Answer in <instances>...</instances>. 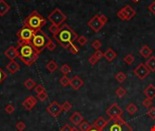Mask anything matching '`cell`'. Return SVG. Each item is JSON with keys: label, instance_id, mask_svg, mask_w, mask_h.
I'll return each instance as SVG.
<instances>
[{"label": "cell", "instance_id": "bcb514c9", "mask_svg": "<svg viewBox=\"0 0 155 131\" xmlns=\"http://www.w3.org/2000/svg\"><path fill=\"white\" fill-rule=\"evenodd\" d=\"M55 47H56V44L51 39L50 40V42L48 43V45H47V47H46V48L48 49V50H50V51H54V49H55Z\"/></svg>", "mask_w": 155, "mask_h": 131}, {"label": "cell", "instance_id": "8fae6325", "mask_svg": "<svg viewBox=\"0 0 155 131\" xmlns=\"http://www.w3.org/2000/svg\"><path fill=\"white\" fill-rule=\"evenodd\" d=\"M46 111L54 117H57L61 112L63 111V108H62V106L60 104H58L56 101L52 102L47 108H46Z\"/></svg>", "mask_w": 155, "mask_h": 131}, {"label": "cell", "instance_id": "9c48e42d", "mask_svg": "<svg viewBox=\"0 0 155 131\" xmlns=\"http://www.w3.org/2000/svg\"><path fill=\"white\" fill-rule=\"evenodd\" d=\"M134 75L140 78V79H145L151 73V70L146 67V65L144 63H141L140 65H138L135 68V69L133 70Z\"/></svg>", "mask_w": 155, "mask_h": 131}, {"label": "cell", "instance_id": "277c9868", "mask_svg": "<svg viewBox=\"0 0 155 131\" xmlns=\"http://www.w3.org/2000/svg\"><path fill=\"white\" fill-rule=\"evenodd\" d=\"M51 38L45 34V33L39 29L35 32V35L31 40V45L33 46L35 50L37 52V54H40L44 51L45 48H46L48 43L50 42Z\"/></svg>", "mask_w": 155, "mask_h": 131}, {"label": "cell", "instance_id": "6da1fadb", "mask_svg": "<svg viewBox=\"0 0 155 131\" xmlns=\"http://www.w3.org/2000/svg\"><path fill=\"white\" fill-rule=\"evenodd\" d=\"M53 37L62 47L66 49L67 46L77 40L79 36L68 24H63L60 26V29L57 34Z\"/></svg>", "mask_w": 155, "mask_h": 131}, {"label": "cell", "instance_id": "e0dca14e", "mask_svg": "<svg viewBox=\"0 0 155 131\" xmlns=\"http://www.w3.org/2000/svg\"><path fill=\"white\" fill-rule=\"evenodd\" d=\"M7 70L11 73V74H16L17 71L20 70V66L17 62H16L15 60L10 61L7 65Z\"/></svg>", "mask_w": 155, "mask_h": 131}, {"label": "cell", "instance_id": "7bdbcfd3", "mask_svg": "<svg viewBox=\"0 0 155 131\" xmlns=\"http://www.w3.org/2000/svg\"><path fill=\"white\" fill-rule=\"evenodd\" d=\"M92 55L95 56V57L98 61H99L101 58L104 57V53H103L101 50H95V52L94 54H92Z\"/></svg>", "mask_w": 155, "mask_h": 131}, {"label": "cell", "instance_id": "c3c4849f", "mask_svg": "<svg viewBox=\"0 0 155 131\" xmlns=\"http://www.w3.org/2000/svg\"><path fill=\"white\" fill-rule=\"evenodd\" d=\"M88 61H89V63H90L92 66H95V65L98 62V60L95 57V56H94V55H92V56L88 58Z\"/></svg>", "mask_w": 155, "mask_h": 131}, {"label": "cell", "instance_id": "f907efd6", "mask_svg": "<svg viewBox=\"0 0 155 131\" xmlns=\"http://www.w3.org/2000/svg\"><path fill=\"white\" fill-rule=\"evenodd\" d=\"M99 17H100V19H101V21L103 22V24H104V25H105V24H106V22L108 21V17H107L105 15H103V14L99 15Z\"/></svg>", "mask_w": 155, "mask_h": 131}, {"label": "cell", "instance_id": "8992f818", "mask_svg": "<svg viewBox=\"0 0 155 131\" xmlns=\"http://www.w3.org/2000/svg\"><path fill=\"white\" fill-rule=\"evenodd\" d=\"M35 30L31 29L27 26H23L17 33L16 36L18 38L17 44H22V43H31L34 35H35Z\"/></svg>", "mask_w": 155, "mask_h": 131}, {"label": "cell", "instance_id": "1f68e13d", "mask_svg": "<svg viewBox=\"0 0 155 131\" xmlns=\"http://www.w3.org/2000/svg\"><path fill=\"white\" fill-rule=\"evenodd\" d=\"M70 81H71V79L67 77V76H63L60 79H59V82H60V84L63 86V87H67V86H69L70 85Z\"/></svg>", "mask_w": 155, "mask_h": 131}, {"label": "cell", "instance_id": "9f6ffc18", "mask_svg": "<svg viewBox=\"0 0 155 131\" xmlns=\"http://www.w3.org/2000/svg\"><path fill=\"white\" fill-rule=\"evenodd\" d=\"M132 1H133V3H138V2L140 1V0H132Z\"/></svg>", "mask_w": 155, "mask_h": 131}, {"label": "cell", "instance_id": "60d3db41", "mask_svg": "<svg viewBox=\"0 0 155 131\" xmlns=\"http://www.w3.org/2000/svg\"><path fill=\"white\" fill-rule=\"evenodd\" d=\"M47 97H48V95H47L46 91H45V92H43V93L37 95V98H38V99H39L40 101H42V102L45 101V100L47 99Z\"/></svg>", "mask_w": 155, "mask_h": 131}, {"label": "cell", "instance_id": "484cf974", "mask_svg": "<svg viewBox=\"0 0 155 131\" xmlns=\"http://www.w3.org/2000/svg\"><path fill=\"white\" fill-rule=\"evenodd\" d=\"M114 78H115V80H116L118 83H123V82H124V81L126 80L127 76H126L125 73H123V72L120 71V72H118V73L114 76Z\"/></svg>", "mask_w": 155, "mask_h": 131}, {"label": "cell", "instance_id": "d590c367", "mask_svg": "<svg viewBox=\"0 0 155 131\" xmlns=\"http://www.w3.org/2000/svg\"><path fill=\"white\" fill-rule=\"evenodd\" d=\"M152 99H151V98H145V99L142 101V106L144 107V108H150L151 107V105H152Z\"/></svg>", "mask_w": 155, "mask_h": 131}, {"label": "cell", "instance_id": "7402d4cb", "mask_svg": "<svg viewBox=\"0 0 155 131\" xmlns=\"http://www.w3.org/2000/svg\"><path fill=\"white\" fill-rule=\"evenodd\" d=\"M106 123H107V120H105L103 117H99L95 122H94V126L95 128H97V129H99V130H102L104 127V126L106 125Z\"/></svg>", "mask_w": 155, "mask_h": 131}, {"label": "cell", "instance_id": "f546056e", "mask_svg": "<svg viewBox=\"0 0 155 131\" xmlns=\"http://www.w3.org/2000/svg\"><path fill=\"white\" fill-rule=\"evenodd\" d=\"M115 94L116 96L119 97V98H122L123 96H124L126 94H127V91L126 89L123 87H119L116 90H115Z\"/></svg>", "mask_w": 155, "mask_h": 131}, {"label": "cell", "instance_id": "ffe728a7", "mask_svg": "<svg viewBox=\"0 0 155 131\" xmlns=\"http://www.w3.org/2000/svg\"><path fill=\"white\" fill-rule=\"evenodd\" d=\"M104 56L105 57V59H106L108 62H112V61H113V60L116 58L117 54H116V52H115L113 49H112L111 47H109V48H107V50L104 53Z\"/></svg>", "mask_w": 155, "mask_h": 131}, {"label": "cell", "instance_id": "db71d44e", "mask_svg": "<svg viewBox=\"0 0 155 131\" xmlns=\"http://www.w3.org/2000/svg\"><path fill=\"white\" fill-rule=\"evenodd\" d=\"M72 131H80V129H79V128H77L76 126H74V127L72 128Z\"/></svg>", "mask_w": 155, "mask_h": 131}, {"label": "cell", "instance_id": "f1b7e54d", "mask_svg": "<svg viewBox=\"0 0 155 131\" xmlns=\"http://www.w3.org/2000/svg\"><path fill=\"white\" fill-rule=\"evenodd\" d=\"M126 110L130 115H134L137 111H138V108L135 104L133 103H130L127 107H126Z\"/></svg>", "mask_w": 155, "mask_h": 131}, {"label": "cell", "instance_id": "4dcf8cb0", "mask_svg": "<svg viewBox=\"0 0 155 131\" xmlns=\"http://www.w3.org/2000/svg\"><path fill=\"white\" fill-rule=\"evenodd\" d=\"M92 127V125H90L88 122L86 121H83L80 125H79V129L80 131H89L91 128Z\"/></svg>", "mask_w": 155, "mask_h": 131}, {"label": "cell", "instance_id": "f6af8a7d", "mask_svg": "<svg viewBox=\"0 0 155 131\" xmlns=\"http://www.w3.org/2000/svg\"><path fill=\"white\" fill-rule=\"evenodd\" d=\"M7 78V73L0 68V84H1L6 78Z\"/></svg>", "mask_w": 155, "mask_h": 131}, {"label": "cell", "instance_id": "7c38bea8", "mask_svg": "<svg viewBox=\"0 0 155 131\" xmlns=\"http://www.w3.org/2000/svg\"><path fill=\"white\" fill-rule=\"evenodd\" d=\"M37 98L35 96H27L25 99L23 101L22 106H23V108L25 110L30 111L31 109H32L37 105Z\"/></svg>", "mask_w": 155, "mask_h": 131}, {"label": "cell", "instance_id": "52a82bcc", "mask_svg": "<svg viewBox=\"0 0 155 131\" xmlns=\"http://www.w3.org/2000/svg\"><path fill=\"white\" fill-rule=\"evenodd\" d=\"M67 17L66 15H65L63 12H62L59 8H54L48 16L47 19L51 22L52 25L57 26H61L64 24V22L66 20Z\"/></svg>", "mask_w": 155, "mask_h": 131}, {"label": "cell", "instance_id": "ac0fdd59", "mask_svg": "<svg viewBox=\"0 0 155 131\" xmlns=\"http://www.w3.org/2000/svg\"><path fill=\"white\" fill-rule=\"evenodd\" d=\"M143 94L145 95V96L147 98L153 99V98L155 97V87L152 84L148 85V87L143 90Z\"/></svg>", "mask_w": 155, "mask_h": 131}, {"label": "cell", "instance_id": "11a10c76", "mask_svg": "<svg viewBox=\"0 0 155 131\" xmlns=\"http://www.w3.org/2000/svg\"><path fill=\"white\" fill-rule=\"evenodd\" d=\"M150 131H155V126H152L150 129Z\"/></svg>", "mask_w": 155, "mask_h": 131}, {"label": "cell", "instance_id": "7dc6e473", "mask_svg": "<svg viewBox=\"0 0 155 131\" xmlns=\"http://www.w3.org/2000/svg\"><path fill=\"white\" fill-rule=\"evenodd\" d=\"M5 111L7 113V114H12L15 112V107L13 105H7L6 108H5Z\"/></svg>", "mask_w": 155, "mask_h": 131}, {"label": "cell", "instance_id": "4fadbf2b", "mask_svg": "<svg viewBox=\"0 0 155 131\" xmlns=\"http://www.w3.org/2000/svg\"><path fill=\"white\" fill-rule=\"evenodd\" d=\"M5 56L10 60V61H13L15 60L16 58L18 57V49H17V47H9L6 51H5Z\"/></svg>", "mask_w": 155, "mask_h": 131}, {"label": "cell", "instance_id": "2e32d148", "mask_svg": "<svg viewBox=\"0 0 155 131\" xmlns=\"http://www.w3.org/2000/svg\"><path fill=\"white\" fill-rule=\"evenodd\" d=\"M122 10H123V12H124V14L126 16L127 21L131 20L136 15V11L130 5H126L125 7H123L122 8Z\"/></svg>", "mask_w": 155, "mask_h": 131}, {"label": "cell", "instance_id": "816d5d0a", "mask_svg": "<svg viewBox=\"0 0 155 131\" xmlns=\"http://www.w3.org/2000/svg\"><path fill=\"white\" fill-rule=\"evenodd\" d=\"M72 128H73V127H71L69 125H67V124H66V125H65L63 127L61 128V130H60V131H72Z\"/></svg>", "mask_w": 155, "mask_h": 131}, {"label": "cell", "instance_id": "8d00e7d4", "mask_svg": "<svg viewBox=\"0 0 155 131\" xmlns=\"http://www.w3.org/2000/svg\"><path fill=\"white\" fill-rule=\"evenodd\" d=\"M48 29H49V31L52 33V34H53V36H54V35H56L57 33H58V31L60 29V26H54V25H51Z\"/></svg>", "mask_w": 155, "mask_h": 131}, {"label": "cell", "instance_id": "d4e9b609", "mask_svg": "<svg viewBox=\"0 0 155 131\" xmlns=\"http://www.w3.org/2000/svg\"><path fill=\"white\" fill-rule=\"evenodd\" d=\"M24 86H25V87L26 88V89H28V90H32V89H34L35 87H36V82L32 79V78H27L25 81V83H24Z\"/></svg>", "mask_w": 155, "mask_h": 131}, {"label": "cell", "instance_id": "44dd1931", "mask_svg": "<svg viewBox=\"0 0 155 131\" xmlns=\"http://www.w3.org/2000/svg\"><path fill=\"white\" fill-rule=\"evenodd\" d=\"M139 53H140V55H141L142 57H144V58H149V57H151V55H152V50H151L148 46L145 45V46H143V47L140 49Z\"/></svg>", "mask_w": 155, "mask_h": 131}, {"label": "cell", "instance_id": "681fc988", "mask_svg": "<svg viewBox=\"0 0 155 131\" xmlns=\"http://www.w3.org/2000/svg\"><path fill=\"white\" fill-rule=\"evenodd\" d=\"M148 9L152 15H155V1H153L150 4V6L148 7Z\"/></svg>", "mask_w": 155, "mask_h": 131}, {"label": "cell", "instance_id": "b9f144b4", "mask_svg": "<svg viewBox=\"0 0 155 131\" xmlns=\"http://www.w3.org/2000/svg\"><path fill=\"white\" fill-rule=\"evenodd\" d=\"M147 115H148L151 119H155V107L150 108L149 110L147 111Z\"/></svg>", "mask_w": 155, "mask_h": 131}, {"label": "cell", "instance_id": "836d02e7", "mask_svg": "<svg viewBox=\"0 0 155 131\" xmlns=\"http://www.w3.org/2000/svg\"><path fill=\"white\" fill-rule=\"evenodd\" d=\"M123 61H124L127 65H132L134 62V56L131 54L126 55L124 57H123Z\"/></svg>", "mask_w": 155, "mask_h": 131}, {"label": "cell", "instance_id": "30bf717a", "mask_svg": "<svg viewBox=\"0 0 155 131\" xmlns=\"http://www.w3.org/2000/svg\"><path fill=\"white\" fill-rule=\"evenodd\" d=\"M106 114L109 117V118L113 117H121L123 114V110L121 108L120 106H118L116 103L112 104L106 110Z\"/></svg>", "mask_w": 155, "mask_h": 131}, {"label": "cell", "instance_id": "e575fe53", "mask_svg": "<svg viewBox=\"0 0 155 131\" xmlns=\"http://www.w3.org/2000/svg\"><path fill=\"white\" fill-rule=\"evenodd\" d=\"M72 108H73V105L68 101H65L63 103V105H62V108H63V110H65L66 112L70 111L72 109Z\"/></svg>", "mask_w": 155, "mask_h": 131}, {"label": "cell", "instance_id": "d6986e66", "mask_svg": "<svg viewBox=\"0 0 155 131\" xmlns=\"http://www.w3.org/2000/svg\"><path fill=\"white\" fill-rule=\"evenodd\" d=\"M11 7L5 0H0V17H4L10 10Z\"/></svg>", "mask_w": 155, "mask_h": 131}, {"label": "cell", "instance_id": "cb8c5ba5", "mask_svg": "<svg viewBox=\"0 0 155 131\" xmlns=\"http://www.w3.org/2000/svg\"><path fill=\"white\" fill-rule=\"evenodd\" d=\"M58 69V65L54 60H50L47 65H46V69L50 72V73H54L56 69Z\"/></svg>", "mask_w": 155, "mask_h": 131}, {"label": "cell", "instance_id": "3957f363", "mask_svg": "<svg viewBox=\"0 0 155 131\" xmlns=\"http://www.w3.org/2000/svg\"><path fill=\"white\" fill-rule=\"evenodd\" d=\"M101 131H133V127L121 117L109 118Z\"/></svg>", "mask_w": 155, "mask_h": 131}, {"label": "cell", "instance_id": "f35d334b", "mask_svg": "<svg viewBox=\"0 0 155 131\" xmlns=\"http://www.w3.org/2000/svg\"><path fill=\"white\" fill-rule=\"evenodd\" d=\"M25 127H26V126H25V124L24 121H19V122H17L16 125V128L18 131H24V130L25 129Z\"/></svg>", "mask_w": 155, "mask_h": 131}, {"label": "cell", "instance_id": "ba28073f", "mask_svg": "<svg viewBox=\"0 0 155 131\" xmlns=\"http://www.w3.org/2000/svg\"><path fill=\"white\" fill-rule=\"evenodd\" d=\"M87 26H88L92 31H94V32L97 33V32H99V31L104 27V25L103 22L101 21L99 15H95V16H94V17H92L87 22Z\"/></svg>", "mask_w": 155, "mask_h": 131}, {"label": "cell", "instance_id": "ab89813d", "mask_svg": "<svg viewBox=\"0 0 155 131\" xmlns=\"http://www.w3.org/2000/svg\"><path fill=\"white\" fill-rule=\"evenodd\" d=\"M35 91H36V93H37V95H39V94H41V93L45 92V87H44L43 85L39 84V85H37V86H36V87H35Z\"/></svg>", "mask_w": 155, "mask_h": 131}, {"label": "cell", "instance_id": "ee69618b", "mask_svg": "<svg viewBox=\"0 0 155 131\" xmlns=\"http://www.w3.org/2000/svg\"><path fill=\"white\" fill-rule=\"evenodd\" d=\"M117 17H118L120 19H121V20H127L126 16H125L124 12H123L122 8H121V9H120V10L117 12Z\"/></svg>", "mask_w": 155, "mask_h": 131}, {"label": "cell", "instance_id": "f5cc1de1", "mask_svg": "<svg viewBox=\"0 0 155 131\" xmlns=\"http://www.w3.org/2000/svg\"><path fill=\"white\" fill-rule=\"evenodd\" d=\"M89 131H101V130H99V129H97V128H95L94 126H92V127L89 130Z\"/></svg>", "mask_w": 155, "mask_h": 131}, {"label": "cell", "instance_id": "d6a6232c", "mask_svg": "<svg viewBox=\"0 0 155 131\" xmlns=\"http://www.w3.org/2000/svg\"><path fill=\"white\" fill-rule=\"evenodd\" d=\"M102 46H103V44L99 39H95V40H94L92 42V47L95 48V50H100Z\"/></svg>", "mask_w": 155, "mask_h": 131}, {"label": "cell", "instance_id": "9a60e30c", "mask_svg": "<svg viewBox=\"0 0 155 131\" xmlns=\"http://www.w3.org/2000/svg\"><path fill=\"white\" fill-rule=\"evenodd\" d=\"M69 120H70V122L72 124L75 125V126H79L83 121V117L82 116V114L80 112L75 111V112H74L72 114V116L70 117Z\"/></svg>", "mask_w": 155, "mask_h": 131}, {"label": "cell", "instance_id": "7a4b0ae2", "mask_svg": "<svg viewBox=\"0 0 155 131\" xmlns=\"http://www.w3.org/2000/svg\"><path fill=\"white\" fill-rule=\"evenodd\" d=\"M18 58L26 66H32L38 58L37 52L35 50L31 43L17 44Z\"/></svg>", "mask_w": 155, "mask_h": 131}, {"label": "cell", "instance_id": "74e56055", "mask_svg": "<svg viewBox=\"0 0 155 131\" xmlns=\"http://www.w3.org/2000/svg\"><path fill=\"white\" fill-rule=\"evenodd\" d=\"M76 41H77L78 44H80L81 46H84V45H86L88 39H87V38H86L85 36H80V37H78V38H77Z\"/></svg>", "mask_w": 155, "mask_h": 131}, {"label": "cell", "instance_id": "5bb4252c", "mask_svg": "<svg viewBox=\"0 0 155 131\" xmlns=\"http://www.w3.org/2000/svg\"><path fill=\"white\" fill-rule=\"evenodd\" d=\"M83 84H84L83 80L79 76H74L70 81V86L72 87L74 90H76V91L79 90L83 86Z\"/></svg>", "mask_w": 155, "mask_h": 131}, {"label": "cell", "instance_id": "603a6c76", "mask_svg": "<svg viewBox=\"0 0 155 131\" xmlns=\"http://www.w3.org/2000/svg\"><path fill=\"white\" fill-rule=\"evenodd\" d=\"M144 64L151 71H155V56H151V57L148 58V60Z\"/></svg>", "mask_w": 155, "mask_h": 131}, {"label": "cell", "instance_id": "6f0895ef", "mask_svg": "<svg viewBox=\"0 0 155 131\" xmlns=\"http://www.w3.org/2000/svg\"><path fill=\"white\" fill-rule=\"evenodd\" d=\"M25 1H30V0H25Z\"/></svg>", "mask_w": 155, "mask_h": 131}, {"label": "cell", "instance_id": "83f0119b", "mask_svg": "<svg viewBox=\"0 0 155 131\" xmlns=\"http://www.w3.org/2000/svg\"><path fill=\"white\" fill-rule=\"evenodd\" d=\"M60 71L62 74H64V76H67L68 74H70L72 72V69L70 68V66L67 64H64L63 66L61 67Z\"/></svg>", "mask_w": 155, "mask_h": 131}, {"label": "cell", "instance_id": "5b68a950", "mask_svg": "<svg viewBox=\"0 0 155 131\" xmlns=\"http://www.w3.org/2000/svg\"><path fill=\"white\" fill-rule=\"evenodd\" d=\"M45 24L46 19L44 18L37 10H34L24 20V26H27L35 31L41 29V27Z\"/></svg>", "mask_w": 155, "mask_h": 131}, {"label": "cell", "instance_id": "4316f807", "mask_svg": "<svg viewBox=\"0 0 155 131\" xmlns=\"http://www.w3.org/2000/svg\"><path fill=\"white\" fill-rule=\"evenodd\" d=\"M66 50H67L69 53L73 54V55H76V54L79 53V48H78V47L75 46L74 43L69 44V45L67 46V47H66Z\"/></svg>", "mask_w": 155, "mask_h": 131}]
</instances>
